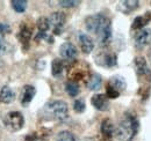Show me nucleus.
<instances>
[{
	"instance_id": "obj_1",
	"label": "nucleus",
	"mask_w": 151,
	"mask_h": 141,
	"mask_svg": "<svg viewBox=\"0 0 151 141\" xmlns=\"http://www.w3.org/2000/svg\"><path fill=\"white\" fill-rule=\"evenodd\" d=\"M85 27L87 31L96 36L98 41L102 45H106L112 38L111 21L102 14H93L87 16L85 20Z\"/></svg>"
},
{
	"instance_id": "obj_2",
	"label": "nucleus",
	"mask_w": 151,
	"mask_h": 141,
	"mask_svg": "<svg viewBox=\"0 0 151 141\" xmlns=\"http://www.w3.org/2000/svg\"><path fill=\"white\" fill-rule=\"evenodd\" d=\"M138 131V119L132 113H126L121 119L115 134L120 141H132Z\"/></svg>"
},
{
	"instance_id": "obj_3",
	"label": "nucleus",
	"mask_w": 151,
	"mask_h": 141,
	"mask_svg": "<svg viewBox=\"0 0 151 141\" xmlns=\"http://www.w3.org/2000/svg\"><path fill=\"white\" fill-rule=\"evenodd\" d=\"M91 68L87 63L83 60H75L71 63V65L68 67V78L72 82L85 81L87 82L88 78L91 76Z\"/></svg>"
},
{
	"instance_id": "obj_4",
	"label": "nucleus",
	"mask_w": 151,
	"mask_h": 141,
	"mask_svg": "<svg viewBox=\"0 0 151 141\" xmlns=\"http://www.w3.org/2000/svg\"><path fill=\"white\" fill-rule=\"evenodd\" d=\"M4 125L9 132H18L24 125V118L19 111H11L5 116Z\"/></svg>"
},
{
	"instance_id": "obj_5",
	"label": "nucleus",
	"mask_w": 151,
	"mask_h": 141,
	"mask_svg": "<svg viewBox=\"0 0 151 141\" xmlns=\"http://www.w3.org/2000/svg\"><path fill=\"white\" fill-rule=\"evenodd\" d=\"M48 110L52 118L58 122H64L69 117V108L64 101H54L48 104Z\"/></svg>"
},
{
	"instance_id": "obj_6",
	"label": "nucleus",
	"mask_w": 151,
	"mask_h": 141,
	"mask_svg": "<svg viewBox=\"0 0 151 141\" xmlns=\"http://www.w3.org/2000/svg\"><path fill=\"white\" fill-rule=\"evenodd\" d=\"M95 63L102 67H114L117 64L116 54L108 50H100L94 56Z\"/></svg>"
},
{
	"instance_id": "obj_7",
	"label": "nucleus",
	"mask_w": 151,
	"mask_h": 141,
	"mask_svg": "<svg viewBox=\"0 0 151 141\" xmlns=\"http://www.w3.org/2000/svg\"><path fill=\"white\" fill-rule=\"evenodd\" d=\"M65 22H66V16L63 12H55L49 16V23H50V27L52 28V33L55 35L62 34Z\"/></svg>"
},
{
	"instance_id": "obj_8",
	"label": "nucleus",
	"mask_w": 151,
	"mask_h": 141,
	"mask_svg": "<svg viewBox=\"0 0 151 141\" xmlns=\"http://www.w3.org/2000/svg\"><path fill=\"white\" fill-rule=\"evenodd\" d=\"M59 54L63 59L65 60H70V61H75L76 57L78 54V50L75 45L70 42H65L60 45L59 48Z\"/></svg>"
},
{
	"instance_id": "obj_9",
	"label": "nucleus",
	"mask_w": 151,
	"mask_h": 141,
	"mask_svg": "<svg viewBox=\"0 0 151 141\" xmlns=\"http://www.w3.org/2000/svg\"><path fill=\"white\" fill-rule=\"evenodd\" d=\"M151 42V29L149 28H144L139 31H137V34L135 36V45L138 49L144 48L145 45H148Z\"/></svg>"
},
{
	"instance_id": "obj_10",
	"label": "nucleus",
	"mask_w": 151,
	"mask_h": 141,
	"mask_svg": "<svg viewBox=\"0 0 151 141\" xmlns=\"http://www.w3.org/2000/svg\"><path fill=\"white\" fill-rule=\"evenodd\" d=\"M91 103L99 111H107L109 109L108 97L104 94H95L91 98Z\"/></svg>"
},
{
	"instance_id": "obj_11",
	"label": "nucleus",
	"mask_w": 151,
	"mask_h": 141,
	"mask_svg": "<svg viewBox=\"0 0 151 141\" xmlns=\"http://www.w3.org/2000/svg\"><path fill=\"white\" fill-rule=\"evenodd\" d=\"M78 39H79V44H80V49L83 53L88 54L93 51L94 49V42L93 39L85 33H79L78 35Z\"/></svg>"
},
{
	"instance_id": "obj_12",
	"label": "nucleus",
	"mask_w": 151,
	"mask_h": 141,
	"mask_svg": "<svg viewBox=\"0 0 151 141\" xmlns=\"http://www.w3.org/2000/svg\"><path fill=\"white\" fill-rule=\"evenodd\" d=\"M36 94V89L34 86H30V85H26L23 87L22 90V94H21V104L23 106H27L34 98Z\"/></svg>"
},
{
	"instance_id": "obj_13",
	"label": "nucleus",
	"mask_w": 151,
	"mask_h": 141,
	"mask_svg": "<svg viewBox=\"0 0 151 141\" xmlns=\"http://www.w3.org/2000/svg\"><path fill=\"white\" fill-rule=\"evenodd\" d=\"M32 35H33V28H30L29 26H27L26 23L21 24L20 27V31L18 34V38L20 39V42L22 44H24L26 46H28L29 44V41L32 38Z\"/></svg>"
},
{
	"instance_id": "obj_14",
	"label": "nucleus",
	"mask_w": 151,
	"mask_h": 141,
	"mask_svg": "<svg viewBox=\"0 0 151 141\" xmlns=\"http://www.w3.org/2000/svg\"><path fill=\"white\" fill-rule=\"evenodd\" d=\"M100 131H101V134L106 138V139H111L115 134V127H114V124L111 119L106 118L101 122V126H100Z\"/></svg>"
},
{
	"instance_id": "obj_15",
	"label": "nucleus",
	"mask_w": 151,
	"mask_h": 141,
	"mask_svg": "<svg viewBox=\"0 0 151 141\" xmlns=\"http://www.w3.org/2000/svg\"><path fill=\"white\" fill-rule=\"evenodd\" d=\"M107 86L112 87V88L115 89L116 91H119L120 94H121L124 89L127 88L126 80H124L122 76H120V75H114V76H112V78H111V80L108 81Z\"/></svg>"
},
{
	"instance_id": "obj_16",
	"label": "nucleus",
	"mask_w": 151,
	"mask_h": 141,
	"mask_svg": "<svg viewBox=\"0 0 151 141\" xmlns=\"http://www.w3.org/2000/svg\"><path fill=\"white\" fill-rule=\"evenodd\" d=\"M15 100V93L8 86H4L0 89V102L5 104H9Z\"/></svg>"
},
{
	"instance_id": "obj_17",
	"label": "nucleus",
	"mask_w": 151,
	"mask_h": 141,
	"mask_svg": "<svg viewBox=\"0 0 151 141\" xmlns=\"http://www.w3.org/2000/svg\"><path fill=\"white\" fill-rule=\"evenodd\" d=\"M138 5L139 2L137 0H124L119 4V9L124 14H129L138 8Z\"/></svg>"
},
{
	"instance_id": "obj_18",
	"label": "nucleus",
	"mask_w": 151,
	"mask_h": 141,
	"mask_svg": "<svg viewBox=\"0 0 151 141\" xmlns=\"http://www.w3.org/2000/svg\"><path fill=\"white\" fill-rule=\"evenodd\" d=\"M151 21V13H147L145 15H142V16H137V18L134 20L132 24V28L135 30H142L145 28V26Z\"/></svg>"
},
{
	"instance_id": "obj_19",
	"label": "nucleus",
	"mask_w": 151,
	"mask_h": 141,
	"mask_svg": "<svg viewBox=\"0 0 151 141\" xmlns=\"http://www.w3.org/2000/svg\"><path fill=\"white\" fill-rule=\"evenodd\" d=\"M101 82H102L101 76L96 73H92L91 76L88 78L87 82H86V86L90 90H98L101 87Z\"/></svg>"
},
{
	"instance_id": "obj_20",
	"label": "nucleus",
	"mask_w": 151,
	"mask_h": 141,
	"mask_svg": "<svg viewBox=\"0 0 151 141\" xmlns=\"http://www.w3.org/2000/svg\"><path fill=\"white\" fill-rule=\"evenodd\" d=\"M134 65H135V72L138 75H142L144 73L148 72V65H147V61L143 57H137L135 58V61H134Z\"/></svg>"
},
{
	"instance_id": "obj_21",
	"label": "nucleus",
	"mask_w": 151,
	"mask_h": 141,
	"mask_svg": "<svg viewBox=\"0 0 151 141\" xmlns=\"http://www.w3.org/2000/svg\"><path fill=\"white\" fill-rule=\"evenodd\" d=\"M63 70H64V64H63V60L60 59H54L52 60V64H51V73L55 78H58L62 75L63 73Z\"/></svg>"
},
{
	"instance_id": "obj_22",
	"label": "nucleus",
	"mask_w": 151,
	"mask_h": 141,
	"mask_svg": "<svg viewBox=\"0 0 151 141\" xmlns=\"http://www.w3.org/2000/svg\"><path fill=\"white\" fill-rule=\"evenodd\" d=\"M65 90L66 93L71 96V97H76L78 94H79V86L78 83L72 82V81H68L65 83Z\"/></svg>"
},
{
	"instance_id": "obj_23",
	"label": "nucleus",
	"mask_w": 151,
	"mask_h": 141,
	"mask_svg": "<svg viewBox=\"0 0 151 141\" xmlns=\"http://www.w3.org/2000/svg\"><path fill=\"white\" fill-rule=\"evenodd\" d=\"M37 24V29H38V33H44L47 34V31L50 29V23H49V19L47 18H40L36 22Z\"/></svg>"
},
{
	"instance_id": "obj_24",
	"label": "nucleus",
	"mask_w": 151,
	"mask_h": 141,
	"mask_svg": "<svg viewBox=\"0 0 151 141\" xmlns=\"http://www.w3.org/2000/svg\"><path fill=\"white\" fill-rule=\"evenodd\" d=\"M11 5L17 13H23L27 9V1L26 0H12Z\"/></svg>"
},
{
	"instance_id": "obj_25",
	"label": "nucleus",
	"mask_w": 151,
	"mask_h": 141,
	"mask_svg": "<svg viewBox=\"0 0 151 141\" xmlns=\"http://www.w3.org/2000/svg\"><path fill=\"white\" fill-rule=\"evenodd\" d=\"M56 141H76L75 135L69 131H62L57 134Z\"/></svg>"
},
{
	"instance_id": "obj_26",
	"label": "nucleus",
	"mask_w": 151,
	"mask_h": 141,
	"mask_svg": "<svg viewBox=\"0 0 151 141\" xmlns=\"http://www.w3.org/2000/svg\"><path fill=\"white\" fill-rule=\"evenodd\" d=\"M85 108H86V104H85V101L83 98H78L76 100L75 103H73V110H75L77 113H81L85 111Z\"/></svg>"
},
{
	"instance_id": "obj_27",
	"label": "nucleus",
	"mask_w": 151,
	"mask_h": 141,
	"mask_svg": "<svg viewBox=\"0 0 151 141\" xmlns=\"http://www.w3.org/2000/svg\"><path fill=\"white\" fill-rule=\"evenodd\" d=\"M58 4L62 7L70 8V7H76L77 5H79V1H76V0H60V1H58Z\"/></svg>"
},
{
	"instance_id": "obj_28",
	"label": "nucleus",
	"mask_w": 151,
	"mask_h": 141,
	"mask_svg": "<svg viewBox=\"0 0 151 141\" xmlns=\"http://www.w3.org/2000/svg\"><path fill=\"white\" fill-rule=\"evenodd\" d=\"M7 49H8V44L5 39V37H4V35H0V57L6 53Z\"/></svg>"
},
{
	"instance_id": "obj_29",
	"label": "nucleus",
	"mask_w": 151,
	"mask_h": 141,
	"mask_svg": "<svg viewBox=\"0 0 151 141\" xmlns=\"http://www.w3.org/2000/svg\"><path fill=\"white\" fill-rule=\"evenodd\" d=\"M106 96H107L108 98H117V97L120 96V93L116 91V90L113 89L112 87L107 86V87H106Z\"/></svg>"
},
{
	"instance_id": "obj_30",
	"label": "nucleus",
	"mask_w": 151,
	"mask_h": 141,
	"mask_svg": "<svg viewBox=\"0 0 151 141\" xmlns=\"http://www.w3.org/2000/svg\"><path fill=\"white\" fill-rule=\"evenodd\" d=\"M11 33V27L8 23H4L0 22V35H5V34H9Z\"/></svg>"
},
{
	"instance_id": "obj_31",
	"label": "nucleus",
	"mask_w": 151,
	"mask_h": 141,
	"mask_svg": "<svg viewBox=\"0 0 151 141\" xmlns=\"http://www.w3.org/2000/svg\"><path fill=\"white\" fill-rule=\"evenodd\" d=\"M37 140V135L35 133L33 134H28L26 138H24V141H36Z\"/></svg>"
},
{
	"instance_id": "obj_32",
	"label": "nucleus",
	"mask_w": 151,
	"mask_h": 141,
	"mask_svg": "<svg viewBox=\"0 0 151 141\" xmlns=\"http://www.w3.org/2000/svg\"><path fill=\"white\" fill-rule=\"evenodd\" d=\"M148 56H149V60H150V63H151V48H150V50H149V54H148Z\"/></svg>"
}]
</instances>
